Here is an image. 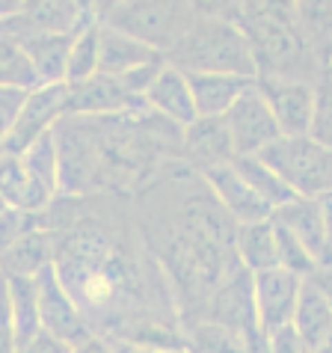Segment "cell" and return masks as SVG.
<instances>
[{"label":"cell","instance_id":"4fadbf2b","mask_svg":"<svg viewBox=\"0 0 332 353\" xmlns=\"http://www.w3.org/2000/svg\"><path fill=\"white\" fill-rule=\"evenodd\" d=\"M300 285H302V279L285 268H270V270L252 273L258 323H261V330H264V336L291 323L297 297H300Z\"/></svg>","mask_w":332,"mask_h":353},{"label":"cell","instance_id":"7c38bea8","mask_svg":"<svg viewBox=\"0 0 332 353\" xmlns=\"http://www.w3.org/2000/svg\"><path fill=\"white\" fill-rule=\"evenodd\" d=\"M145 104L143 98L131 95L119 77L113 74H92L86 81L68 83V101H65V116H116L125 110Z\"/></svg>","mask_w":332,"mask_h":353},{"label":"cell","instance_id":"7402d4cb","mask_svg":"<svg viewBox=\"0 0 332 353\" xmlns=\"http://www.w3.org/2000/svg\"><path fill=\"white\" fill-rule=\"evenodd\" d=\"M187 77L199 116H226L229 107L258 81V77H240V74H187Z\"/></svg>","mask_w":332,"mask_h":353},{"label":"cell","instance_id":"f35d334b","mask_svg":"<svg viewBox=\"0 0 332 353\" xmlns=\"http://www.w3.org/2000/svg\"><path fill=\"white\" fill-rule=\"evenodd\" d=\"M116 353H178L169 347H154V345H143V341H131V339H110Z\"/></svg>","mask_w":332,"mask_h":353},{"label":"cell","instance_id":"7bdbcfd3","mask_svg":"<svg viewBox=\"0 0 332 353\" xmlns=\"http://www.w3.org/2000/svg\"><path fill=\"white\" fill-rule=\"evenodd\" d=\"M125 3V0H95V18H101L107 9H113V6H119Z\"/></svg>","mask_w":332,"mask_h":353},{"label":"cell","instance_id":"44dd1931","mask_svg":"<svg viewBox=\"0 0 332 353\" xmlns=\"http://www.w3.org/2000/svg\"><path fill=\"white\" fill-rule=\"evenodd\" d=\"M234 252H238V261L249 273L279 268L276 223H273V220L238 223V234H234Z\"/></svg>","mask_w":332,"mask_h":353},{"label":"cell","instance_id":"681fc988","mask_svg":"<svg viewBox=\"0 0 332 353\" xmlns=\"http://www.w3.org/2000/svg\"><path fill=\"white\" fill-rule=\"evenodd\" d=\"M0 276H3V273H0Z\"/></svg>","mask_w":332,"mask_h":353},{"label":"cell","instance_id":"e575fe53","mask_svg":"<svg viewBox=\"0 0 332 353\" xmlns=\"http://www.w3.org/2000/svg\"><path fill=\"white\" fill-rule=\"evenodd\" d=\"M264 341L270 345V347H267L270 353H309L306 341L297 336V330L291 327V323H285V327H279V330L267 332Z\"/></svg>","mask_w":332,"mask_h":353},{"label":"cell","instance_id":"4dcf8cb0","mask_svg":"<svg viewBox=\"0 0 332 353\" xmlns=\"http://www.w3.org/2000/svg\"><path fill=\"white\" fill-rule=\"evenodd\" d=\"M39 225H51V217H48V211H21V208H6L0 211V256L12 247V243H18L24 238V234H30L33 229H39Z\"/></svg>","mask_w":332,"mask_h":353},{"label":"cell","instance_id":"f1b7e54d","mask_svg":"<svg viewBox=\"0 0 332 353\" xmlns=\"http://www.w3.org/2000/svg\"><path fill=\"white\" fill-rule=\"evenodd\" d=\"M0 86H12V90H36L39 77L30 65V57L18 39L0 33Z\"/></svg>","mask_w":332,"mask_h":353},{"label":"cell","instance_id":"7a4b0ae2","mask_svg":"<svg viewBox=\"0 0 332 353\" xmlns=\"http://www.w3.org/2000/svg\"><path fill=\"white\" fill-rule=\"evenodd\" d=\"M131 208L145 247L169 279L178 315L199 323L214 291L243 268L234 252L238 223L184 161L134 193Z\"/></svg>","mask_w":332,"mask_h":353},{"label":"cell","instance_id":"d590c367","mask_svg":"<svg viewBox=\"0 0 332 353\" xmlns=\"http://www.w3.org/2000/svg\"><path fill=\"white\" fill-rule=\"evenodd\" d=\"M190 9L199 18H229V21H238L240 0H190Z\"/></svg>","mask_w":332,"mask_h":353},{"label":"cell","instance_id":"ba28073f","mask_svg":"<svg viewBox=\"0 0 332 353\" xmlns=\"http://www.w3.org/2000/svg\"><path fill=\"white\" fill-rule=\"evenodd\" d=\"M222 119H226V128L231 134L234 158L238 154H261L270 143H276L282 137L276 116H273L270 104L258 90V81L229 107V113Z\"/></svg>","mask_w":332,"mask_h":353},{"label":"cell","instance_id":"7dc6e473","mask_svg":"<svg viewBox=\"0 0 332 353\" xmlns=\"http://www.w3.org/2000/svg\"><path fill=\"white\" fill-rule=\"evenodd\" d=\"M3 208H6V202H3V199H0V211H3Z\"/></svg>","mask_w":332,"mask_h":353},{"label":"cell","instance_id":"277c9868","mask_svg":"<svg viewBox=\"0 0 332 353\" xmlns=\"http://www.w3.org/2000/svg\"><path fill=\"white\" fill-rule=\"evenodd\" d=\"M166 63L184 74H240L258 77L249 36L229 18H193L187 33L166 54Z\"/></svg>","mask_w":332,"mask_h":353},{"label":"cell","instance_id":"2e32d148","mask_svg":"<svg viewBox=\"0 0 332 353\" xmlns=\"http://www.w3.org/2000/svg\"><path fill=\"white\" fill-rule=\"evenodd\" d=\"M0 199H3L9 208L39 214V211L51 208L56 193L48 188L42 179H36L18 152L0 149Z\"/></svg>","mask_w":332,"mask_h":353},{"label":"cell","instance_id":"8fae6325","mask_svg":"<svg viewBox=\"0 0 332 353\" xmlns=\"http://www.w3.org/2000/svg\"><path fill=\"white\" fill-rule=\"evenodd\" d=\"M258 90L270 104L282 134L297 137L309 134L311 116H315V92L318 83L288 81V77H258Z\"/></svg>","mask_w":332,"mask_h":353},{"label":"cell","instance_id":"83f0119b","mask_svg":"<svg viewBox=\"0 0 332 353\" xmlns=\"http://www.w3.org/2000/svg\"><path fill=\"white\" fill-rule=\"evenodd\" d=\"M98 54H101V24L92 21L72 39V51H68V72L65 83H77L86 77L98 74Z\"/></svg>","mask_w":332,"mask_h":353},{"label":"cell","instance_id":"5bb4252c","mask_svg":"<svg viewBox=\"0 0 332 353\" xmlns=\"http://www.w3.org/2000/svg\"><path fill=\"white\" fill-rule=\"evenodd\" d=\"M199 175L211 188V193L217 196V202L229 211V217L234 223H256V220H270L273 217V208L256 190H252V184L240 175L234 161L211 166V170H205Z\"/></svg>","mask_w":332,"mask_h":353},{"label":"cell","instance_id":"484cf974","mask_svg":"<svg viewBox=\"0 0 332 353\" xmlns=\"http://www.w3.org/2000/svg\"><path fill=\"white\" fill-rule=\"evenodd\" d=\"M9 282V303H12V323H15V339L18 347L27 345L42 332V318H39V297H36V282L24 276H6Z\"/></svg>","mask_w":332,"mask_h":353},{"label":"cell","instance_id":"cb8c5ba5","mask_svg":"<svg viewBox=\"0 0 332 353\" xmlns=\"http://www.w3.org/2000/svg\"><path fill=\"white\" fill-rule=\"evenodd\" d=\"M291 327H294L297 336L306 341L309 353L315 350L320 341L326 339V332L332 330V309L311 279H302V285H300V297H297V306H294Z\"/></svg>","mask_w":332,"mask_h":353},{"label":"cell","instance_id":"ab89813d","mask_svg":"<svg viewBox=\"0 0 332 353\" xmlns=\"http://www.w3.org/2000/svg\"><path fill=\"white\" fill-rule=\"evenodd\" d=\"M311 282L318 285V291L326 297V303H329V309H332V261H326V264H318V270L309 276Z\"/></svg>","mask_w":332,"mask_h":353},{"label":"cell","instance_id":"f6af8a7d","mask_svg":"<svg viewBox=\"0 0 332 353\" xmlns=\"http://www.w3.org/2000/svg\"><path fill=\"white\" fill-rule=\"evenodd\" d=\"M77 3H81L83 9H90V12L95 15V0H77Z\"/></svg>","mask_w":332,"mask_h":353},{"label":"cell","instance_id":"d6986e66","mask_svg":"<svg viewBox=\"0 0 332 353\" xmlns=\"http://www.w3.org/2000/svg\"><path fill=\"white\" fill-rule=\"evenodd\" d=\"M56 256V232L51 225H39L30 234H24L18 243H12L0 256V273L3 276H24L33 279L45 268L54 264Z\"/></svg>","mask_w":332,"mask_h":353},{"label":"cell","instance_id":"9a60e30c","mask_svg":"<svg viewBox=\"0 0 332 353\" xmlns=\"http://www.w3.org/2000/svg\"><path fill=\"white\" fill-rule=\"evenodd\" d=\"M181 161L196 172L234 161L231 134L222 116H196L181 131Z\"/></svg>","mask_w":332,"mask_h":353},{"label":"cell","instance_id":"ee69618b","mask_svg":"<svg viewBox=\"0 0 332 353\" xmlns=\"http://www.w3.org/2000/svg\"><path fill=\"white\" fill-rule=\"evenodd\" d=\"M311 353H332V330L326 332V339L320 341V345H318L315 350H311Z\"/></svg>","mask_w":332,"mask_h":353},{"label":"cell","instance_id":"c3c4849f","mask_svg":"<svg viewBox=\"0 0 332 353\" xmlns=\"http://www.w3.org/2000/svg\"><path fill=\"white\" fill-rule=\"evenodd\" d=\"M178 353H187V350H178Z\"/></svg>","mask_w":332,"mask_h":353},{"label":"cell","instance_id":"d6a6232c","mask_svg":"<svg viewBox=\"0 0 332 353\" xmlns=\"http://www.w3.org/2000/svg\"><path fill=\"white\" fill-rule=\"evenodd\" d=\"M0 353H18L15 323H12V303H9V282L0 276Z\"/></svg>","mask_w":332,"mask_h":353},{"label":"cell","instance_id":"603a6c76","mask_svg":"<svg viewBox=\"0 0 332 353\" xmlns=\"http://www.w3.org/2000/svg\"><path fill=\"white\" fill-rule=\"evenodd\" d=\"M72 39L74 36H54V33L18 39L21 48H24V54L30 57V65H33V72L39 77V83H65Z\"/></svg>","mask_w":332,"mask_h":353},{"label":"cell","instance_id":"30bf717a","mask_svg":"<svg viewBox=\"0 0 332 353\" xmlns=\"http://www.w3.org/2000/svg\"><path fill=\"white\" fill-rule=\"evenodd\" d=\"M36 282V297H39V318H42V332L65 341L68 347L77 345L81 339H86L92 332L90 321L83 318V312L77 309V303L72 300V294L63 285V279L56 276V268H45Z\"/></svg>","mask_w":332,"mask_h":353},{"label":"cell","instance_id":"bcb514c9","mask_svg":"<svg viewBox=\"0 0 332 353\" xmlns=\"http://www.w3.org/2000/svg\"><path fill=\"white\" fill-rule=\"evenodd\" d=\"M324 81H326V83H332V60H329V63H326V68H324Z\"/></svg>","mask_w":332,"mask_h":353},{"label":"cell","instance_id":"e0dca14e","mask_svg":"<svg viewBox=\"0 0 332 353\" xmlns=\"http://www.w3.org/2000/svg\"><path fill=\"white\" fill-rule=\"evenodd\" d=\"M270 220L276 225H282L285 232L294 234L302 247L318 259V264H326L332 259L329 256V241H326L324 211H320L318 199H311V196H294L291 202L279 205Z\"/></svg>","mask_w":332,"mask_h":353},{"label":"cell","instance_id":"8992f818","mask_svg":"<svg viewBox=\"0 0 332 353\" xmlns=\"http://www.w3.org/2000/svg\"><path fill=\"white\" fill-rule=\"evenodd\" d=\"M297 196H324L332 190V149L311 134H282L258 154Z\"/></svg>","mask_w":332,"mask_h":353},{"label":"cell","instance_id":"5b68a950","mask_svg":"<svg viewBox=\"0 0 332 353\" xmlns=\"http://www.w3.org/2000/svg\"><path fill=\"white\" fill-rule=\"evenodd\" d=\"M193 18L196 15L190 9V0H125V3L107 9L98 21L140 39L143 45L166 57L187 33Z\"/></svg>","mask_w":332,"mask_h":353},{"label":"cell","instance_id":"60d3db41","mask_svg":"<svg viewBox=\"0 0 332 353\" xmlns=\"http://www.w3.org/2000/svg\"><path fill=\"white\" fill-rule=\"evenodd\" d=\"M320 202V211H324V223H326V241H329V256H332V190L318 196ZM332 261V259H329Z\"/></svg>","mask_w":332,"mask_h":353},{"label":"cell","instance_id":"3957f363","mask_svg":"<svg viewBox=\"0 0 332 353\" xmlns=\"http://www.w3.org/2000/svg\"><path fill=\"white\" fill-rule=\"evenodd\" d=\"M238 24L249 36L258 77L320 83L324 65L300 33L294 0H240Z\"/></svg>","mask_w":332,"mask_h":353},{"label":"cell","instance_id":"b9f144b4","mask_svg":"<svg viewBox=\"0 0 332 353\" xmlns=\"http://www.w3.org/2000/svg\"><path fill=\"white\" fill-rule=\"evenodd\" d=\"M18 6H21V0H0V24H3L9 15H15Z\"/></svg>","mask_w":332,"mask_h":353},{"label":"cell","instance_id":"ffe728a7","mask_svg":"<svg viewBox=\"0 0 332 353\" xmlns=\"http://www.w3.org/2000/svg\"><path fill=\"white\" fill-rule=\"evenodd\" d=\"M101 24V21H98ZM160 51L143 45L140 39H134L122 30H113V27L101 24V54H98V72L104 74H113V77H122L140 68L145 63H154L160 60Z\"/></svg>","mask_w":332,"mask_h":353},{"label":"cell","instance_id":"52a82bcc","mask_svg":"<svg viewBox=\"0 0 332 353\" xmlns=\"http://www.w3.org/2000/svg\"><path fill=\"white\" fill-rule=\"evenodd\" d=\"M98 21L90 9H83L77 0H21L15 15H9L0 24V33L6 36H74L81 33L86 24Z\"/></svg>","mask_w":332,"mask_h":353},{"label":"cell","instance_id":"d4e9b609","mask_svg":"<svg viewBox=\"0 0 332 353\" xmlns=\"http://www.w3.org/2000/svg\"><path fill=\"white\" fill-rule=\"evenodd\" d=\"M294 12L306 45L326 68L332 60V0H294Z\"/></svg>","mask_w":332,"mask_h":353},{"label":"cell","instance_id":"6da1fadb","mask_svg":"<svg viewBox=\"0 0 332 353\" xmlns=\"http://www.w3.org/2000/svg\"><path fill=\"white\" fill-rule=\"evenodd\" d=\"M56 232V276L92 332L181 350L178 303L160 264L145 247L128 196H65L48 208Z\"/></svg>","mask_w":332,"mask_h":353},{"label":"cell","instance_id":"836d02e7","mask_svg":"<svg viewBox=\"0 0 332 353\" xmlns=\"http://www.w3.org/2000/svg\"><path fill=\"white\" fill-rule=\"evenodd\" d=\"M30 90H12V86H0V145H3L9 128H12L18 107L24 104V95Z\"/></svg>","mask_w":332,"mask_h":353},{"label":"cell","instance_id":"8d00e7d4","mask_svg":"<svg viewBox=\"0 0 332 353\" xmlns=\"http://www.w3.org/2000/svg\"><path fill=\"white\" fill-rule=\"evenodd\" d=\"M18 353H68V345L54 336H48V332H39L36 339H30L27 345L18 347Z\"/></svg>","mask_w":332,"mask_h":353},{"label":"cell","instance_id":"9c48e42d","mask_svg":"<svg viewBox=\"0 0 332 353\" xmlns=\"http://www.w3.org/2000/svg\"><path fill=\"white\" fill-rule=\"evenodd\" d=\"M65 101H68V83H39L36 90L24 95V104L18 107V116L0 149L24 152L33 140L54 131V125L65 116Z\"/></svg>","mask_w":332,"mask_h":353},{"label":"cell","instance_id":"ac0fdd59","mask_svg":"<svg viewBox=\"0 0 332 353\" xmlns=\"http://www.w3.org/2000/svg\"><path fill=\"white\" fill-rule=\"evenodd\" d=\"M145 104H149L154 113L166 116L169 122L181 125V128H187V125L199 116L196 101H193V90H190V77L169 63L160 68V74L154 77V83L149 86Z\"/></svg>","mask_w":332,"mask_h":353},{"label":"cell","instance_id":"74e56055","mask_svg":"<svg viewBox=\"0 0 332 353\" xmlns=\"http://www.w3.org/2000/svg\"><path fill=\"white\" fill-rule=\"evenodd\" d=\"M68 353H116L113 350V341L101 336V332H90L86 339H81L77 345L68 347Z\"/></svg>","mask_w":332,"mask_h":353},{"label":"cell","instance_id":"f546056e","mask_svg":"<svg viewBox=\"0 0 332 353\" xmlns=\"http://www.w3.org/2000/svg\"><path fill=\"white\" fill-rule=\"evenodd\" d=\"M21 154V161L30 166V172L36 179H42L54 193H60V152H56L54 131L42 134L39 140H33Z\"/></svg>","mask_w":332,"mask_h":353},{"label":"cell","instance_id":"4316f807","mask_svg":"<svg viewBox=\"0 0 332 353\" xmlns=\"http://www.w3.org/2000/svg\"><path fill=\"white\" fill-rule=\"evenodd\" d=\"M234 166H238L243 179L252 184V190H256L273 211H276L279 205H285V202H291V199L297 196V193L291 190L288 184L276 175V170H270V166L261 161L258 154H238V158H234Z\"/></svg>","mask_w":332,"mask_h":353},{"label":"cell","instance_id":"1f68e13d","mask_svg":"<svg viewBox=\"0 0 332 353\" xmlns=\"http://www.w3.org/2000/svg\"><path fill=\"white\" fill-rule=\"evenodd\" d=\"M309 134L318 143H324L332 149V83L320 81L315 92V116H311V128Z\"/></svg>","mask_w":332,"mask_h":353}]
</instances>
